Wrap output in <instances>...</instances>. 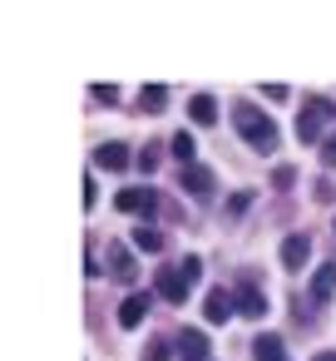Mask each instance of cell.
Here are the masks:
<instances>
[{"mask_svg":"<svg viewBox=\"0 0 336 361\" xmlns=\"http://www.w3.org/2000/svg\"><path fill=\"white\" fill-rule=\"evenodd\" d=\"M232 129H237L252 149H262V154L277 149V124H272V114H262V109H252V104H232Z\"/></svg>","mask_w":336,"mask_h":361,"instance_id":"obj_1","label":"cell"},{"mask_svg":"<svg viewBox=\"0 0 336 361\" xmlns=\"http://www.w3.org/2000/svg\"><path fill=\"white\" fill-rule=\"evenodd\" d=\"M331 119H336V104H331V99H306L301 114H297V139H301V144H316Z\"/></svg>","mask_w":336,"mask_h":361,"instance_id":"obj_2","label":"cell"},{"mask_svg":"<svg viewBox=\"0 0 336 361\" xmlns=\"http://www.w3.org/2000/svg\"><path fill=\"white\" fill-rule=\"evenodd\" d=\"M188 287H193V282L183 277V267H163V272H158V282H154V292H158L163 302H183V297H188Z\"/></svg>","mask_w":336,"mask_h":361,"instance_id":"obj_3","label":"cell"},{"mask_svg":"<svg viewBox=\"0 0 336 361\" xmlns=\"http://www.w3.org/2000/svg\"><path fill=\"white\" fill-rule=\"evenodd\" d=\"M232 312H237V297H232V292H223V287H213V292L203 297V317H208L213 326H223V322H228Z\"/></svg>","mask_w":336,"mask_h":361,"instance_id":"obj_4","label":"cell"},{"mask_svg":"<svg viewBox=\"0 0 336 361\" xmlns=\"http://www.w3.org/2000/svg\"><path fill=\"white\" fill-rule=\"evenodd\" d=\"M237 312L252 317V322H262V317H267V292H262L257 282H242V287H237Z\"/></svg>","mask_w":336,"mask_h":361,"instance_id":"obj_5","label":"cell"},{"mask_svg":"<svg viewBox=\"0 0 336 361\" xmlns=\"http://www.w3.org/2000/svg\"><path fill=\"white\" fill-rule=\"evenodd\" d=\"M149 307H154V297H149V292H129V297L119 302V326H124V331H134V326L144 322V312H149Z\"/></svg>","mask_w":336,"mask_h":361,"instance_id":"obj_6","label":"cell"},{"mask_svg":"<svg viewBox=\"0 0 336 361\" xmlns=\"http://www.w3.org/2000/svg\"><path fill=\"white\" fill-rule=\"evenodd\" d=\"M109 277H114V282H134V277H139L134 252H129V247H119V243L109 247Z\"/></svg>","mask_w":336,"mask_h":361,"instance_id":"obj_7","label":"cell"},{"mask_svg":"<svg viewBox=\"0 0 336 361\" xmlns=\"http://www.w3.org/2000/svg\"><path fill=\"white\" fill-rule=\"evenodd\" d=\"M94 164L109 169V173H124V169H129V149H124V144H99V149H94Z\"/></svg>","mask_w":336,"mask_h":361,"instance_id":"obj_8","label":"cell"},{"mask_svg":"<svg viewBox=\"0 0 336 361\" xmlns=\"http://www.w3.org/2000/svg\"><path fill=\"white\" fill-rule=\"evenodd\" d=\"M193 198H208L213 193V169H203V164H193V169H183V178H178Z\"/></svg>","mask_w":336,"mask_h":361,"instance_id":"obj_9","label":"cell"},{"mask_svg":"<svg viewBox=\"0 0 336 361\" xmlns=\"http://www.w3.org/2000/svg\"><path fill=\"white\" fill-rule=\"evenodd\" d=\"M311 257V238L306 233H292L287 243H282V267H301Z\"/></svg>","mask_w":336,"mask_h":361,"instance_id":"obj_10","label":"cell"},{"mask_svg":"<svg viewBox=\"0 0 336 361\" xmlns=\"http://www.w3.org/2000/svg\"><path fill=\"white\" fill-rule=\"evenodd\" d=\"M114 208H119V213H149V208H154V193H149V188H124V193L114 198Z\"/></svg>","mask_w":336,"mask_h":361,"instance_id":"obj_11","label":"cell"},{"mask_svg":"<svg viewBox=\"0 0 336 361\" xmlns=\"http://www.w3.org/2000/svg\"><path fill=\"white\" fill-rule=\"evenodd\" d=\"M331 297H336V262L316 267V277H311V302H331Z\"/></svg>","mask_w":336,"mask_h":361,"instance_id":"obj_12","label":"cell"},{"mask_svg":"<svg viewBox=\"0 0 336 361\" xmlns=\"http://www.w3.org/2000/svg\"><path fill=\"white\" fill-rule=\"evenodd\" d=\"M178 351H183V361H208V336H203L198 326H188V331L178 336Z\"/></svg>","mask_w":336,"mask_h":361,"instance_id":"obj_13","label":"cell"},{"mask_svg":"<svg viewBox=\"0 0 336 361\" xmlns=\"http://www.w3.org/2000/svg\"><path fill=\"white\" fill-rule=\"evenodd\" d=\"M252 356H257V361H287V346H282V336L262 331V336L252 341Z\"/></svg>","mask_w":336,"mask_h":361,"instance_id":"obj_14","label":"cell"},{"mask_svg":"<svg viewBox=\"0 0 336 361\" xmlns=\"http://www.w3.org/2000/svg\"><path fill=\"white\" fill-rule=\"evenodd\" d=\"M188 119H193V124H213V119H218V99H213V94H193V99H188Z\"/></svg>","mask_w":336,"mask_h":361,"instance_id":"obj_15","label":"cell"},{"mask_svg":"<svg viewBox=\"0 0 336 361\" xmlns=\"http://www.w3.org/2000/svg\"><path fill=\"white\" fill-rule=\"evenodd\" d=\"M163 104H168V90L163 85H144L139 90V109L144 114H163Z\"/></svg>","mask_w":336,"mask_h":361,"instance_id":"obj_16","label":"cell"},{"mask_svg":"<svg viewBox=\"0 0 336 361\" xmlns=\"http://www.w3.org/2000/svg\"><path fill=\"white\" fill-rule=\"evenodd\" d=\"M193 154H198V144H193V134H183V129H178V134H173V159H178L183 169H193Z\"/></svg>","mask_w":336,"mask_h":361,"instance_id":"obj_17","label":"cell"},{"mask_svg":"<svg viewBox=\"0 0 336 361\" xmlns=\"http://www.w3.org/2000/svg\"><path fill=\"white\" fill-rule=\"evenodd\" d=\"M134 247H139V252H163V233H154V228L139 223V228H134Z\"/></svg>","mask_w":336,"mask_h":361,"instance_id":"obj_18","label":"cell"},{"mask_svg":"<svg viewBox=\"0 0 336 361\" xmlns=\"http://www.w3.org/2000/svg\"><path fill=\"white\" fill-rule=\"evenodd\" d=\"M144 361H173V346L168 341H149L144 346Z\"/></svg>","mask_w":336,"mask_h":361,"instance_id":"obj_19","label":"cell"},{"mask_svg":"<svg viewBox=\"0 0 336 361\" xmlns=\"http://www.w3.org/2000/svg\"><path fill=\"white\" fill-rule=\"evenodd\" d=\"M311 198H316V203H331V198H336V188H331L326 178H316V183H311Z\"/></svg>","mask_w":336,"mask_h":361,"instance_id":"obj_20","label":"cell"},{"mask_svg":"<svg viewBox=\"0 0 336 361\" xmlns=\"http://www.w3.org/2000/svg\"><path fill=\"white\" fill-rule=\"evenodd\" d=\"M178 267H183V277H188V282H198V277H203V257H183Z\"/></svg>","mask_w":336,"mask_h":361,"instance_id":"obj_21","label":"cell"},{"mask_svg":"<svg viewBox=\"0 0 336 361\" xmlns=\"http://www.w3.org/2000/svg\"><path fill=\"white\" fill-rule=\"evenodd\" d=\"M321 164H326V169H336V134H326V139H321Z\"/></svg>","mask_w":336,"mask_h":361,"instance_id":"obj_22","label":"cell"},{"mask_svg":"<svg viewBox=\"0 0 336 361\" xmlns=\"http://www.w3.org/2000/svg\"><path fill=\"white\" fill-rule=\"evenodd\" d=\"M89 94H94V99H99V104H114V99H119V90H114V85H94V90H89Z\"/></svg>","mask_w":336,"mask_h":361,"instance_id":"obj_23","label":"cell"},{"mask_svg":"<svg viewBox=\"0 0 336 361\" xmlns=\"http://www.w3.org/2000/svg\"><path fill=\"white\" fill-rule=\"evenodd\" d=\"M272 183H277V188H292V183H297V169H287V164H282V169L272 173Z\"/></svg>","mask_w":336,"mask_h":361,"instance_id":"obj_24","label":"cell"},{"mask_svg":"<svg viewBox=\"0 0 336 361\" xmlns=\"http://www.w3.org/2000/svg\"><path fill=\"white\" fill-rule=\"evenodd\" d=\"M311 361H336V351H316V356H311Z\"/></svg>","mask_w":336,"mask_h":361,"instance_id":"obj_25","label":"cell"}]
</instances>
